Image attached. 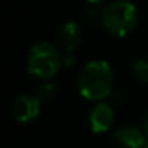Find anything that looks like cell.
Segmentation results:
<instances>
[{"label": "cell", "mask_w": 148, "mask_h": 148, "mask_svg": "<svg viewBox=\"0 0 148 148\" xmlns=\"http://www.w3.org/2000/svg\"><path fill=\"white\" fill-rule=\"evenodd\" d=\"M113 73L109 62L103 60H95L87 62L79 74L77 87L83 97L87 100L100 102L112 92Z\"/></svg>", "instance_id": "obj_1"}, {"label": "cell", "mask_w": 148, "mask_h": 148, "mask_svg": "<svg viewBox=\"0 0 148 148\" xmlns=\"http://www.w3.org/2000/svg\"><path fill=\"white\" fill-rule=\"evenodd\" d=\"M138 21L136 9L128 0H118L106 5L100 12V22L113 36H126L131 34Z\"/></svg>", "instance_id": "obj_2"}, {"label": "cell", "mask_w": 148, "mask_h": 148, "mask_svg": "<svg viewBox=\"0 0 148 148\" xmlns=\"http://www.w3.org/2000/svg\"><path fill=\"white\" fill-rule=\"evenodd\" d=\"M62 64V57L58 48L51 44H35L28 54V71L38 79H51L58 73Z\"/></svg>", "instance_id": "obj_3"}, {"label": "cell", "mask_w": 148, "mask_h": 148, "mask_svg": "<svg viewBox=\"0 0 148 148\" xmlns=\"http://www.w3.org/2000/svg\"><path fill=\"white\" fill-rule=\"evenodd\" d=\"M41 99L38 96H31V95H22L19 96L12 106V113L18 122L22 123H29L35 121L39 115L41 110Z\"/></svg>", "instance_id": "obj_4"}, {"label": "cell", "mask_w": 148, "mask_h": 148, "mask_svg": "<svg viewBox=\"0 0 148 148\" xmlns=\"http://www.w3.org/2000/svg\"><path fill=\"white\" fill-rule=\"evenodd\" d=\"M113 118H115V112L112 109L110 105L108 103H97L89 115V123L93 132L100 134V132H106L110 125L113 123Z\"/></svg>", "instance_id": "obj_5"}, {"label": "cell", "mask_w": 148, "mask_h": 148, "mask_svg": "<svg viewBox=\"0 0 148 148\" xmlns=\"http://www.w3.org/2000/svg\"><path fill=\"white\" fill-rule=\"evenodd\" d=\"M82 39V28L77 22H67L64 23L58 34H57V42L58 47L64 52H73L76 49Z\"/></svg>", "instance_id": "obj_6"}, {"label": "cell", "mask_w": 148, "mask_h": 148, "mask_svg": "<svg viewBox=\"0 0 148 148\" xmlns=\"http://www.w3.org/2000/svg\"><path fill=\"white\" fill-rule=\"evenodd\" d=\"M113 139L119 148H144L145 135L135 126H122L113 134Z\"/></svg>", "instance_id": "obj_7"}, {"label": "cell", "mask_w": 148, "mask_h": 148, "mask_svg": "<svg viewBox=\"0 0 148 148\" xmlns=\"http://www.w3.org/2000/svg\"><path fill=\"white\" fill-rule=\"evenodd\" d=\"M134 73L138 80L148 84V60H138L134 64Z\"/></svg>", "instance_id": "obj_8"}, {"label": "cell", "mask_w": 148, "mask_h": 148, "mask_svg": "<svg viewBox=\"0 0 148 148\" xmlns=\"http://www.w3.org/2000/svg\"><path fill=\"white\" fill-rule=\"evenodd\" d=\"M52 93H54V86L49 84V83H47V84H44V86L38 90L36 96H38L39 99H45V97H49Z\"/></svg>", "instance_id": "obj_9"}, {"label": "cell", "mask_w": 148, "mask_h": 148, "mask_svg": "<svg viewBox=\"0 0 148 148\" xmlns=\"http://www.w3.org/2000/svg\"><path fill=\"white\" fill-rule=\"evenodd\" d=\"M89 3H92V5H102V3H105L106 0H87Z\"/></svg>", "instance_id": "obj_10"}, {"label": "cell", "mask_w": 148, "mask_h": 148, "mask_svg": "<svg viewBox=\"0 0 148 148\" xmlns=\"http://www.w3.org/2000/svg\"><path fill=\"white\" fill-rule=\"evenodd\" d=\"M144 128H145V131L148 134V113L145 115V119H144Z\"/></svg>", "instance_id": "obj_11"}, {"label": "cell", "mask_w": 148, "mask_h": 148, "mask_svg": "<svg viewBox=\"0 0 148 148\" xmlns=\"http://www.w3.org/2000/svg\"><path fill=\"white\" fill-rule=\"evenodd\" d=\"M145 148H148V145H147V147H145Z\"/></svg>", "instance_id": "obj_12"}, {"label": "cell", "mask_w": 148, "mask_h": 148, "mask_svg": "<svg viewBox=\"0 0 148 148\" xmlns=\"http://www.w3.org/2000/svg\"><path fill=\"white\" fill-rule=\"evenodd\" d=\"M128 2H129V0H128Z\"/></svg>", "instance_id": "obj_13"}]
</instances>
